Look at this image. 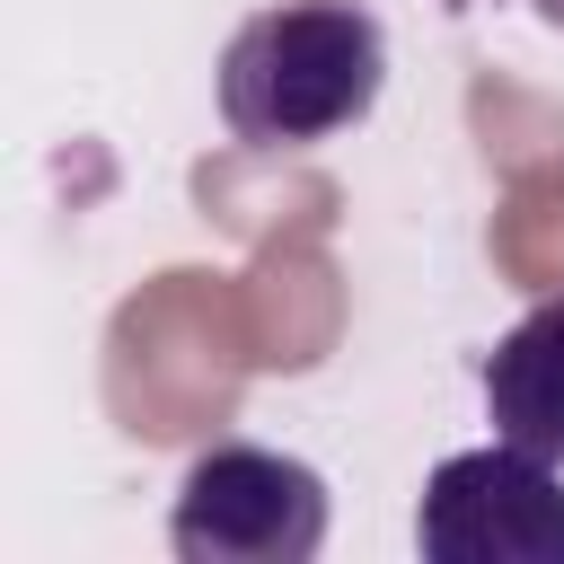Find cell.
<instances>
[{"instance_id":"1","label":"cell","mask_w":564,"mask_h":564,"mask_svg":"<svg viewBox=\"0 0 564 564\" xmlns=\"http://www.w3.org/2000/svg\"><path fill=\"white\" fill-rule=\"evenodd\" d=\"M388 88V35L361 0L256 9L220 53V123L256 150H300L352 132Z\"/></svg>"},{"instance_id":"2","label":"cell","mask_w":564,"mask_h":564,"mask_svg":"<svg viewBox=\"0 0 564 564\" xmlns=\"http://www.w3.org/2000/svg\"><path fill=\"white\" fill-rule=\"evenodd\" d=\"M167 546L185 564H308L326 546V476L282 449L220 441L185 467Z\"/></svg>"},{"instance_id":"3","label":"cell","mask_w":564,"mask_h":564,"mask_svg":"<svg viewBox=\"0 0 564 564\" xmlns=\"http://www.w3.org/2000/svg\"><path fill=\"white\" fill-rule=\"evenodd\" d=\"M414 546L432 564H564L555 458H538L520 441L441 458L414 502Z\"/></svg>"},{"instance_id":"4","label":"cell","mask_w":564,"mask_h":564,"mask_svg":"<svg viewBox=\"0 0 564 564\" xmlns=\"http://www.w3.org/2000/svg\"><path fill=\"white\" fill-rule=\"evenodd\" d=\"M485 414H494V441H520L564 467V300H538L485 352Z\"/></svg>"}]
</instances>
